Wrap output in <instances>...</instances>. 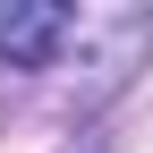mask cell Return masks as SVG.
<instances>
[{
	"label": "cell",
	"mask_w": 153,
	"mask_h": 153,
	"mask_svg": "<svg viewBox=\"0 0 153 153\" xmlns=\"http://www.w3.org/2000/svg\"><path fill=\"white\" fill-rule=\"evenodd\" d=\"M68 34H76L68 0H0V60L9 68H51Z\"/></svg>",
	"instance_id": "2"
},
{
	"label": "cell",
	"mask_w": 153,
	"mask_h": 153,
	"mask_svg": "<svg viewBox=\"0 0 153 153\" xmlns=\"http://www.w3.org/2000/svg\"><path fill=\"white\" fill-rule=\"evenodd\" d=\"M85 34V76H76V111H102L111 94L128 85V76L145 68V51H153V9H102L94 26H76Z\"/></svg>",
	"instance_id": "1"
}]
</instances>
